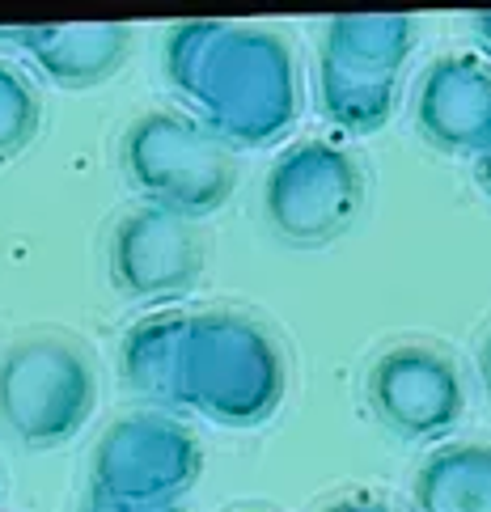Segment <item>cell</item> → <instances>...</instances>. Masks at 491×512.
<instances>
[{
	"label": "cell",
	"mask_w": 491,
	"mask_h": 512,
	"mask_svg": "<svg viewBox=\"0 0 491 512\" xmlns=\"http://www.w3.org/2000/svg\"><path fill=\"white\" fill-rule=\"evenodd\" d=\"M475 178H479V187H483V191L491 195V153L475 161Z\"/></svg>",
	"instance_id": "d6986e66"
},
{
	"label": "cell",
	"mask_w": 491,
	"mask_h": 512,
	"mask_svg": "<svg viewBox=\"0 0 491 512\" xmlns=\"http://www.w3.org/2000/svg\"><path fill=\"white\" fill-rule=\"evenodd\" d=\"M123 174L144 204L199 221L238 187V166L221 136L183 111H144L123 132Z\"/></svg>",
	"instance_id": "277c9868"
},
{
	"label": "cell",
	"mask_w": 491,
	"mask_h": 512,
	"mask_svg": "<svg viewBox=\"0 0 491 512\" xmlns=\"http://www.w3.org/2000/svg\"><path fill=\"white\" fill-rule=\"evenodd\" d=\"M411 512H491V441L436 445L415 470Z\"/></svg>",
	"instance_id": "7c38bea8"
},
{
	"label": "cell",
	"mask_w": 491,
	"mask_h": 512,
	"mask_svg": "<svg viewBox=\"0 0 491 512\" xmlns=\"http://www.w3.org/2000/svg\"><path fill=\"white\" fill-rule=\"evenodd\" d=\"M204 474V449L195 432L166 411H132L115 419L94 445L89 496L119 504L183 500Z\"/></svg>",
	"instance_id": "52a82bcc"
},
{
	"label": "cell",
	"mask_w": 491,
	"mask_h": 512,
	"mask_svg": "<svg viewBox=\"0 0 491 512\" xmlns=\"http://www.w3.org/2000/svg\"><path fill=\"white\" fill-rule=\"evenodd\" d=\"M415 127L441 153H491V68L475 56H441L415 89Z\"/></svg>",
	"instance_id": "30bf717a"
},
{
	"label": "cell",
	"mask_w": 491,
	"mask_h": 512,
	"mask_svg": "<svg viewBox=\"0 0 491 512\" xmlns=\"http://www.w3.org/2000/svg\"><path fill=\"white\" fill-rule=\"evenodd\" d=\"M369 407L403 441H445L466 415L462 373L441 347L394 343L369 364Z\"/></svg>",
	"instance_id": "ba28073f"
},
{
	"label": "cell",
	"mask_w": 491,
	"mask_h": 512,
	"mask_svg": "<svg viewBox=\"0 0 491 512\" xmlns=\"http://www.w3.org/2000/svg\"><path fill=\"white\" fill-rule=\"evenodd\" d=\"M43 123V102L17 68L0 64V161L30 149Z\"/></svg>",
	"instance_id": "5bb4252c"
},
{
	"label": "cell",
	"mask_w": 491,
	"mask_h": 512,
	"mask_svg": "<svg viewBox=\"0 0 491 512\" xmlns=\"http://www.w3.org/2000/svg\"><path fill=\"white\" fill-rule=\"evenodd\" d=\"M0 39H9L39 64V72L60 85V89H89L111 81L132 56L136 30L132 26H13L0 30Z\"/></svg>",
	"instance_id": "8fae6325"
},
{
	"label": "cell",
	"mask_w": 491,
	"mask_h": 512,
	"mask_svg": "<svg viewBox=\"0 0 491 512\" xmlns=\"http://www.w3.org/2000/svg\"><path fill=\"white\" fill-rule=\"evenodd\" d=\"M470 30H475V39L491 51V13H475V17H470Z\"/></svg>",
	"instance_id": "ac0fdd59"
},
{
	"label": "cell",
	"mask_w": 491,
	"mask_h": 512,
	"mask_svg": "<svg viewBox=\"0 0 491 512\" xmlns=\"http://www.w3.org/2000/svg\"><path fill=\"white\" fill-rule=\"evenodd\" d=\"M187 314L161 309V314L140 318L127 326L119 347V373L127 390L157 402V407H178V356H183Z\"/></svg>",
	"instance_id": "4fadbf2b"
},
{
	"label": "cell",
	"mask_w": 491,
	"mask_h": 512,
	"mask_svg": "<svg viewBox=\"0 0 491 512\" xmlns=\"http://www.w3.org/2000/svg\"><path fill=\"white\" fill-rule=\"evenodd\" d=\"M85 512H187V508H183V500H170V504H119V500L89 496Z\"/></svg>",
	"instance_id": "9a60e30c"
},
{
	"label": "cell",
	"mask_w": 491,
	"mask_h": 512,
	"mask_svg": "<svg viewBox=\"0 0 491 512\" xmlns=\"http://www.w3.org/2000/svg\"><path fill=\"white\" fill-rule=\"evenodd\" d=\"M98 377L64 335H26L0 356V419L30 449L72 441L94 415Z\"/></svg>",
	"instance_id": "5b68a950"
},
{
	"label": "cell",
	"mask_w": 491,
	"mask_h": 512,
	"mask_svg": "<svg viewBox=\"0 0 491 512\" xmlns=\"http://www.w3.org/2000/svg\"><path fill=\"white\" fill-rule=\"evenodd\" d=\"M318 512H398V508L386 504V500H373V496H348V500H335V504H326Z\"/></svg>",
	"instance_id": "2e32d148"
},
{
	"label": "cell",
	"mask_w": 491,
	"mask_h": 512,
	"mask_svg": "<svg viewBox=\"0 0 491 512\" xmlns=\"http://www.w3.org/2000/svg\"><path fill=\"white\" fill-rule=\"evenodd\" d=\"M288 364L276 335L238 309L187 314L178 356V407L221 428H259L280 411Z\"/></svg>",
	"instance_id": "7a4b0ae2"
},
{
	"label": "cell",
	"mask_w": 491,
	"mask_h": 512,
	"mask_svg": "<svg viewBox=\"0 0 491 512\" xmlns=\"http://www.w3.org/2000/svg\"><path fill=\"white\" fill-rule=\"evenodd\" d=\"M204 276V246L195 221L144 204L127 212L111 233V280L123 297L166 305L195 292Z\"/></svg>",
	"instance_id": "9c48e42d"
},
{
	"label": "cell",
	"mask_w": 491,
	"mask_h": 512,
	"mask_svg": "<svg viewBox=\"0 0 491 512\" xmlns=\"http://www.w3.org/2000/svg\"><path fill=\"white\" fill-rule=\"evenodd\" d=\"M479 377H483V390H487V398H491V331H487V339H483V347H479Z\"/></svg>",
	"instance_id": "e0dca14e"
},
{
	"label": "cell",
	"mask_w": 491,
	"mask_h": 512,
	"mask_svg": "<svg viewBox=\"0 0 491 512\" xmlns=\"http://www.w3.org/2000/svg\"><path fill=\"white\" fill-rule=\"evenodd\" d=\"M166 77L229 149L276 144L301 115V72L276 30L183 22L166 34Z\"/></svg>",
	"instance_id": "6da1fadb"
},
{
	"label": "cell",
	"mask_w": 491,
	"mask_h": 512,
	"mask_svg": "<svg viewBox=\"0 0 491 512\" xmlns=\"http://www.w3.org/2000/svg\"><path fill=\"white\" fill-rule=\"evenodd\" d=\"M365 204V170L335 140H297L263 178V216L297 250L331 246Z\"/></svg>",
	"instance_id": "8992f818"
},
{
	"label": "cell",
	"mask_w": 491,
	"mask_h": 512,
	"mask_svg": "<svg viewBox=\"0 0 491 512\" xmlns=\"http://www.w3.org/2000/svg\"><path fill=\"white\" fill-rule=\"evenodd\" d=\"M415 51V22L403 13L331 17L318 43V106L339 132L373 136L390 123L398 72Z\"/></svg>",
	"instance_id": "3957f363"
}]
</instances>
